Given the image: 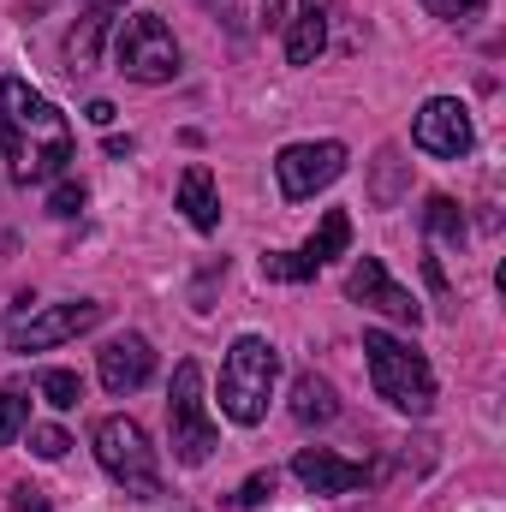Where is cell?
Instances as JSON below:
<instances>
[{"label": "cell", "mask_w": 506, "mask_h": 512, "mask_svg": "<svg viewBox=\"0 0 506 512\" xmlns=\"http://www.w3.org/2000/svg\"><path fill=\"white\" fill-rule=\"evenodd\" d=\"M102 316H108V304H96V298H72V304H36V310L12 316V328H6V346H12L18 358H30V352H48V346H66V340L90 334Z\"/></svg>", "instance_id": "cell-7"}, {"label": "cell", "mask_w": 506, "mask_h": 512, "mask_svg": "<svg viewBox=\"0 0 506 512\" xmlns=\"http://www.w3.org/2000/svg\"><path fill=\"white\" fill-rule=\"evenodd\" d=\"M364 358H370L376 393L393 411H405V417H429V411H435V370H429L423 352H411L405 340L370 328V334H364Z\"/></svg>", "instance_id": "cell-3"}, {"label": "cell", "mask_w": 506, "mask_h": 512, "mask_svg": "<svg viewBox=\"0 0 506 512\" xmlns=\"http://www.w3.org/2000/svg\"><path fill=\"white\" fill-rule=\"evenodd\" d=\"M262 24L280 30V24H286V6H280V0H262Z\"/></svg>", "instance_id": "cell-29"}, {"label": "cell", "mask_w": 506, "mask_h": 512, "mask_svg": "<svg viewBox=\"0 0 506 512\" xmlns=\"http://www.w3.org/2000/svg\"><path fill=\"white\" fill-rule=\"evenodd\" d=\"M292 477L310 489V495H358L364 483H370V471L364 465H352V459H340V453H328V447H304L298 459H292Z\"/></svg>", "instance_id": "cell-11"}, {"label": "cell", "mask_w": 506, "mask_h": 512, "mask_svg": "<svg viewBox=\"0 0 506 512\" xmlns=\"http://www.w3.org/2000/svg\"><path fill=\"white\" fill-rule=\"evenodd\" d=\"M274 483H280L274 471H256V477H245V483H239V495H233V507H262V501L274 495Z\"/></svg>", "instance_id": "cell-26"}, {"label": "cell", "mask_w": 506, "mask_h": 512, "mask_svg": "<svg viewBox=\"0 0 506 512\" xmlns=\"http://www.w3.org/2000/svg\"><path fill=\"white\" fill-rule=\"evenodd\" d=\"M90 12H114V6H126V0H84Z\"/></svg>", "instance_id": "cell-30"}, {"label": "cell", "mask_w": 506, "mask_h": 512, "mask_svg": "<svg viewBox=\"0 0 506 512\" xmlns=\"http://www.w3.org/2000/svg\"><path fill=\"white\" fill-rule=\"evenodd\" d=\"M42 399H48L54 411H78L84 376H78V370H42Z\"/></svg>", "instance_id": "cell-19"}, {"label": "cell", "mask_w": 506, "mask_h": 512, "mask_svg": "<svg viewBox=\"0 0 506 512\" xmlns=\"http://www.w3.org/2000/svg\"><path fill=\"white\" fill-rule=\"evenodd\" d=\"M328 12H334V0H304L298 6V18L286 30V60L292 66H316V54L328 48Z\"/></svg>", "instance_id": "cell-14"}, {"label": "cell", "mask_w": 506, "mask_h": 512, "mask_svg": "<svg viewBox=\"0 0 506 512\" xmlns=\"http://www.w3.org/2000/svg\"><path fill=\"white\" fill-rule=\"evenodd\" d=\"M262 280H286V286H298V280H316V268H310L298 251H268L262 256Z\"/></svg>", "instance_id": "cell-20"}, {"label": "cell", "mask_w": 506, "mask_h": 512, "mask_svg": "<svg viewBox=\"0 0 506 512\" xmlns=\"http://www.w3.org/2000/svg\"><path fill=\"white\" fill-rule=\"evenodd\" d=\"M12 512H48V489L18 483V489H12Z\"/></svg>", "instance_id": "cell-27"}, {"label": "cell", "mask_w": 506, "mask_h": 512, "mask_svg": "<svg viewBox=\"0 0 506 512\" xmlns=\"http://www.w3.org/2000/svg\"><path fill=\"white\" fill-rule=\"evenodd\" d=\"M423 227H429V239L465 245V215H459V203H453V197H441V191L423 203Z\"/></svg>", "instance_id": "cell-18"}, {"label": "cell", "mask_w": 506, "mask_h": 512, "mask_svg": "<svg viewBox=\"0 0 506 512\" xmlns=\"http://www.w3.org/2000/svg\"><path fill=\"white\" fill-rule=\"evenodd\" d=\"M0 155L18 185H42L72 161V120L24 78H0Z\"/></svg>", "instance_id": "cell-1"}, {"label": "cell", "mask_w": 506, "mask_h": 512, "mask_svg": "<svg viewBox=\"0 0 506 512\" xmlns=\"http://www.w3.org/2000/svg\"><path fill=\"white\" fill-rule=\"evenodd\" d=\"M203 6H221V0H203Z\"/></svg>", "instance_id": "cell-31"}, {"label": "cell", "mask_w": 506, "mask_h": 512, "mask_svg": "<svg viewBox=\"0 0 506 512\" xmlns=\"http://www.w3.org/2000/svg\"><path fill=\"white\" fill-rule=\"evenodd\" d=\"M48 215H60V221L84 215V185H78V179H60V185H54V197H48Z\"/></svg>", "instance_id": "cell-24"}, {"label": "cell", "mask_w": 506, "mask_h": 512, "mask_svg": "<svg viewBox=\"0 0 506 512\" xmlns=\"http://www.w3.org/2000/svg\"><path fill=\"white\" fill-rule=\"evenodd\" d=\"M84 120H90V126H114V102H102V96H96V102L84 108Z\"/></svg>", "instance_id": "cell-28"}, {"label": "cell", "mask_w": 506, "mask_h": 512, "mask_svg": "<svg viewBox=\"0 0 506 512\" xmlns=\"http://www.w3.org/2000/svg\"><path fill=\"white\" fill-rule=\"evenodd\" d=\"M114 60L137 84H173L179 78V42L161 24V12H131L126 30L114 36Z\"/></svg>", "instance_id": "cell-6"}, {"label": "cell", "mask_w": 506, "mask_h": 512, "mask_svg": "<svg viewBox=\"0 0 506 512\" xmlns=\"http://www.w3.org/2000/svg\"><path fill=\"white\" fill-rule=\"evenodd\" d=\"M30 423V399L18 393V387H0V447L6 441H18V429Z\"/></svg>", "instance_id": "cell-21"}, {"label": "cell", "mask_w": 506, "mask_h": 512, "mask_svg": "<svg viewBox=\"0 0 506 512\" xmlns=\"http://www.w3.org/2000/svg\"><path fill=\"white\" fill-rule=\"evenodd\" d=\"M292 417H298L304 429H322V423H334V417H340L334 382H328V376H316V370H304V376L292 382Z\"/></svg>", "instance_id": "cell-15"}, {"label": "cell", "mask_w": 506, "mask_h": 512, "mask_svg": "<svg viewBox=\"0 0 506 512\" xmlns=\"http://www.w3.org/2000/svg\"><path fill=\"white\" fill-rule=\"evenodd\" d=\"M411 143H417L423 155H435V161L471 155V143H477L471 108H465L459 96H429V102L417 108V120H411Z\"/></svg>", "instance_id": "cell-9"}, {"label": "cell", "mask_w": 506, "mask_h": 512, "mask_svg": "<svg viewBox=\"0 0 506 512\" xmlns=\"http://www.w3.org/2000/svg\"><path fill=\"white\" fill-rule=\"evenodd\" d=\"M90 447H96V465L126 489L131 501H155V495H161V465H155V447H149L143 423H131V417H102L96 435H90Z\"/></svg>", "instance_id": "cell-4"}, {"label": "cell", "mask_w": 506, "mask_h": 512, "mask_svg": "<svg viewBox=\"0 0 506 512\" xmlns=\"http://www.w3.org/2000/svg\"><path fill=\"white\" fill-rule=\"evenodd\" d=\"M340 173H346V143H334V137H322V143H286L274 155V179H280L286 203H304V197L328 191Z\"/></svg>", "instance_id": "cell-8"}, {"label": "cell", "mask_w": 506, "mask_h": 512, "mask_svg": "<svg viewBox=\"0 0 506 512\" xmlns=\"http://www.w3.org/2000/svg\"><path fill=\"white\" fill-rule=\"evenodd\" d=\"M66 447H72L66 429H54V423H36V429H30V453H36V459H66Z\"/></svg>", "instance_id": "cell-22"}, {"label": "cell", "mask_w": 506, "mask_h": 512, "mask_svg": "<svg viewBox=\"0 0 506 512\" xmlns=\"http://www.w3.org/2000/svg\"><path fill=\"white\" fill-rule=\"evenodd\" d=\"M346 298H358V304H370V310H381V316H393V322H423V304L387 274V262L381 256H358V268L346 274Z\"/></svg>", "instance_id": "cell-10"}, {"label": "cell", "mask_w": 506, "mask_h": 512, "mask_svg": "<svg viewBox=\"0 0 506 512\" xmlns=\"http://www.w3.org/2000/svg\"><path fill=\"white\" fill-rule=\"evenodd\" d=\"M96 370H102V387L108 393H137V387L155 376V352L143 334H120L96 352Z\"/></svg>", "instance_id": "cell-12"}, {"label": "cell", "mask_w": 506, "mask_h": 512, "mask_svg": "<svg viewBox=\"0 0 506 512\" xmlns=\"http://www.w3.org/2000/svg\"><path fill=\"white\" fill-rule=\"evenodd\" d=\"M346 245H352V215H346V209H328V215H322V227L310 233V245H304L298 256H304L310 268H322V262H334Z\"/></svg>", "instance_id": "cell-17"}, {"label": "cell", "mask_w": 506, "mask_h": 512, "mask_svg": "<svg viewBox=\"0 0 506 512\" xmlns=\"http://www.w3.org/2000/svg\"><path fill=\"white\" fill-rule=\"evenodd\" d=\"M274 382H280V352L262 334H239L233 352H227V364H221V411L239 429H256L268 417Z\"/></svg>", "instance_id": "cell-2"}, {"label": "cell", "mask_w": 506, "mask_h": 512, "mask_svg": "<svg viewBox=\"0 0 506 512\" xmlns=\"http://www.w3.org/2000/svg\"><path fill=\"white\" fill-rule=\"evenodd\" d=\"M179 209H185V221H191L197 233H215V227H221V197H215V173H209L203 161H191V167L179 173Z\"/></svg>", "instance_id": "cell-13"}, {"label": "cell", "mask_w": 506, "mask_h": 512, "mask_svg": "<svg viewBox=\"0 0 506 512\" xmlns=\"http://www.w3.org/2000/svg\"><path fill=\"white\" fill-rule=\"evenodd\" d=\"M435 18H447V24H471V18H483V6L489 0H423Z\"/></svg>", "instance_id": "cell-25"}, {"label": "cell", "mask_w": 506, "mask_h": 512, "mask_svg": "<svg viewBox=\"0 0 506 512\" xmlns=\"http://www.w3.org/2000/svg\"><path fill=\"white\" fill-rule=\"evenodd\" d=\"M167 435H173V459L179 465H203L221 447L209 399H203V364L197 358H185L173 370V387H167Z\"/></svg>", "instance_id": "cell-5"}, {"label": "cell", "mask_w": 506, "mask_h": 512, "mask_svg": "<svg viewBox=\"0 0 506 512\" xmlns=\"http://www.w3.org/2000/svg\"><path fill=\"white\" fill-rule=\"evenodd\" d=\"M102 36H108V12H84L72 30H66V72H90L96 54H102Z\"/></svg>", "instance_id": "cell-16"}, {"label": "cell", "mask_w": 506, "mask_h": 512, "mask_svg": "<svg viewBox=\"0 0 506 512\" xmlns=\"http://www.w3.org/2000/svg\"><path fill=\"white\" fill-rule=\"evenodd\" d=\"M376 161H381V179H376V191H370V197H376L381 209H393V203H399V155H393V149H381Z\"/></svg>", "instance_id": "cell-23"}]
</instances>
